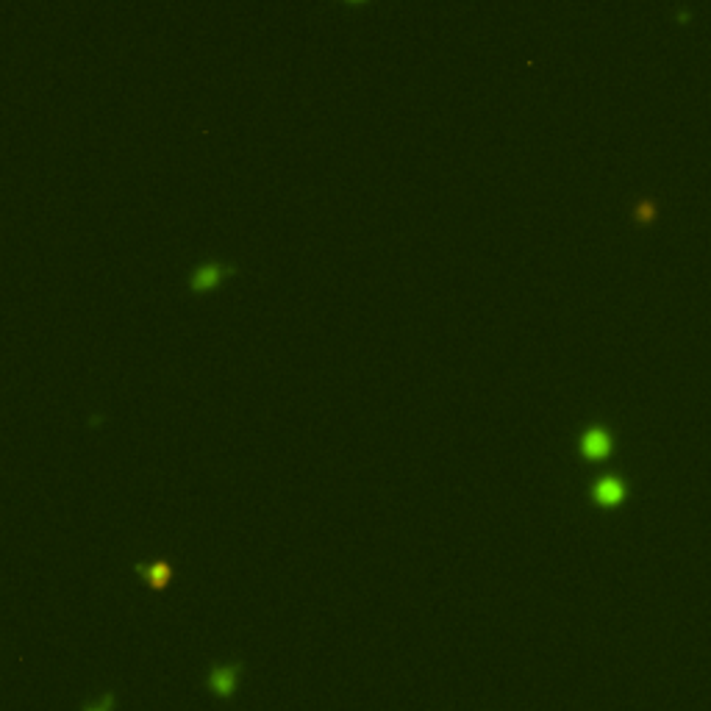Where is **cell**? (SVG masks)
Instances as JSON below:
<instances>
[{
	"label": "cell",
	"instance_id": "1",
	"mask_svg": "<svg viewBox=\"0 0 711 711\" xmlns=\"http://www.w3.org/2000/svg\"><path fill=\"white\" fill-rule=\"evenodd\" d=\"M242 267L231 258H223V256H203L201 261H195L186 276H183V289L189 298H206V295H214L223 283L233 276H239Z\"/></svg>",
	"mask_w": 711,
	"mask_h": 711
},
{
	"label": "cell",
	"instance_id": "4",
	"mask_svg": "<svg viewBox=\"0 0 711 711\" xmlns=\"http://www.w3.org/2000/svg\"><path fill=\"white\" fill-rule=\"evenodd\" d=\"M597 498H600V500H617V498H622V483L603 481L597 486Z\"/></svg>",
	"mask_w": 711,
	"mask_h": 711
},
{
	"label": "cell",
	"instance_id": "5",
	"mask_svg": "<svg viewBox=\"0 0 711 711\" xmlns=\"http://www.w3.org/2000/svg\"><path fill=\"white\" fill-rule=\"evenodd\" d=\"M211 681H214V686H220V689L226 692V689H231V684H233V670H220V672H214Z\"/></svg>",
	"mask_w": 711,
	"mask_h": 711
},
{
	"label": "cell",
	"instance_id": "2",
	"mask_svg": "<svg viewBox=\"0 0 711 711\" xmlns=\"http://www.w3.org/2000/svg\"><path fill=\"white\" fill-rule=\"evenodd\" d=\"M136 573L151 586H167L173 581V567L170 561H153V564H136Z\"/></svg>",
	"mask_w": 711,
	"mask_h": 711
},
{
	"label": "cell",
	"instance_id": "3",
	"mask_svg": "<svg viewBox=\"0 0 711 711\" xmlns=\"http://www.w3.org/2000/svg\"><path fill=\"white\" fill-rule=\"evenodd\" d=\"M584 450L589 453V456H603L606 450H609V436L603 431H592V433H586V439H584Z\"/></svg>",
	"mask_w": 711,
	"mask_h": 711
}]
</instances>
